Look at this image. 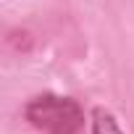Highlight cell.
I'll return each instance as SVG.
<instances>
[{"label":"cell","instance_id":"cell-2","mask_svg":"<svg viewBox=\"0 0 134 134\" xmlns=\"http://www.w3.org/2000/svg\"><path fill=\"white\" fill-rule=\"evenodd\" d=\"M92 134H124L116 116L105 108H95L92 110Z\"/></svg>","mask_w":134,"mask_h":134},{"label":"cell","instance_id":"cell-1","mask_svg":"<svg viewBox=\"0 0 134 134\" xmlns=\"http://www.w3.org/2000/svg\"><path fill=\"white\" fill-rule=\"evenodd\" d=\"M24 118L42 134H84V110L71 97L37 95L26 103Z\"/></svg>","mask_w":134,"mask_h":134}]
</instances>
